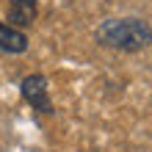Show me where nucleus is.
<instances>
[{"mask_svg": "<svg viewBox=\"0 0 152 152\" xmlns=\"http://www.w3.org/2000/svg\"><path fill=\"white\" fill-rule=\"evenodd\" d=\"M0 50H6V53H25L28 50V36H25L20 28H14V25L0 22Z\"/></svg>", "mask_w": 152, "mask_h": 152, "instance_id": "3", "label": "nucleus"}, {"mask_svg": "<svg viewBox=\"0 0 152 152\" xmlns=\"http://www.w3.org/2000/svg\"><path fill=\"white\" fill-rule=\"evenodd\" d=\"M97 42L113 50H124V53H136L144 50L152 42V28L144 20H105L97 28Z\"/></svg>", "mask_w": 152, "mask_h": 152, "instance_id": "1", "label": "nucleus"}, {"mask_svg": "<svg viewBox=\"0 0 152 152\" xmlns=\"http://www.w3.org/2000/svg\"><path fill=\"white\" fill-rule=\"evenodd\" d=\"M22 97L42 113L53 111V102H50V94H47V80L42 75H31V77L22 80Z\"/></svg>", "mask_w": 152, "mask_h": 152, "instance_id": "2", "label": "nucleus"}, {"mask_svg": "<svg viewBox=\"0 0 152 152\" xmlns=\"http://www.w3.org/2000/svg\"><path fill=\"white\" fill-rule=\"evenodd\" d=\"M8 25L20 28L36 20V0H8Z\"/></svg>", "mask_w": 152, "mask_h": 152, "instance_id": "4", "label": "nucleus"}]
</instances>
